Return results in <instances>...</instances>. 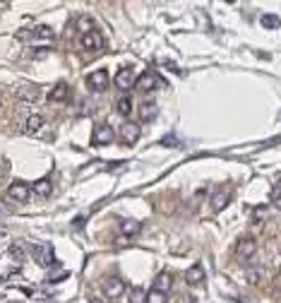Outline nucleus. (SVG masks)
Segmentation results:
<instances>
[{"instance_id":"19","label":"nucleus","mask_w":281,"mask_h":303,"mask_svg":"<svg viewBox=\"0 0 281 303\" xmlns=\"http://www.w3.org/2000/svg\"><path fill=\"white\" fill-rule=\"evenodd\" d=\"M29 37L34 39V41H37V39H46V41H51V39H53V29H51V27H37V29H31V34H29Z\"/></svg>"},{"instance_id":"13","label":"nucleus","mask_w":281,"mask_h":303,"mask_svg":"<svg viewBox=\"0 0 281 303\" xmlns=\"http://www.w3.org/2000/svg\"><path fill=\"white\" fill-rule=\"evenodd\" d=\"M139 231H142V226H139L137 221H132V219L120 221V233H123L125 239H132V236H137Z\"/></svg>"},{"instance_id":"8","label":"nucleus","mask_w":281,"mask_h":303,"mask_svg":"<svg viewBox=\"0 0 281 303\" xmlns=\"http://www.w3.org/2000/svg\"><path fill=\"white\" fill-rule=\"evenodd\" d=\"M101 46H103V39H101L99 31L91 29L89 34H82V48L84 51H101Z\"/></svg>"},{"instance_id":"14","label":"nucleus","mask_w":281,"mask_h":303,"mask_svg":"<svg viewBox=\"0 0 281 303\" xmlns=\"http://www.w3.org/2000/svg\"><path fill=\"white\" fill-rule=\"evenodd\" d=\"M156 116H159L156 104H142V106H139V120H142V123H149V120H154Z\"/></svg>"},{"instance_id":"9","label":"nucleus","mask_w":281,"mask_h":303,"mask_svg":"<svg viewBox=\"0 0 281 303\" xmlns=\"http://www.w3.org/2000/svg\"><path fill=\"white\" fill-rule=\"evenodd\" d=\"M204 277H207V272H204V267H202L200 262H195L192 267H188V272H185V279H188V284H192V286L202 284Z\"/></svg>"},{"instance_id":"29","label":"nucleus","mask_w":281,"mask_h":303,"mask_svg":"<svg viewBox=\"0 0 281 303\" xmlns=\"http://www.w3.org/2000/svg\"><path fill=\"white\" fill-rule=\"evenodd\" d=\"M89 303H101V301H99V298H91V301H89Z\"/></svg>"},{"instance_id":"18","label":"nucleus","mask_w":281,"mask_h":303,"mask_svg":"<svg viewBox=\"0 0 281 303\" xmlns=\"http://www.w3.org/2000/svg\"><path fill=\"white\" fill-rule=\"evenodd\" d=\"M67 94H70V92H67V84L58 82L53 87V92H51V101H65V99H67Z\"/></svg>"},{"instance_id":"28","label":"nucleus","mask_w":281,"mask_h":303,"mask_svg":"<svg viewBox=\"0 0 281 303\" xmlns=\"http://www.w3.org/2000/svg\"><path fill=\"white\" fill-rule=\"evenodd\" d=\"M267 214V207H257V212H255V219H260V217H264Z\"/></svg>"},{"instance_id":"4","label":"nucleus","mask_w":281,"mask_h":303,"mask_svg":"<svg viewBox=\"0 0 281 303\" xmlns=\"http://www.w3.org/2000/svg\"><path fill=\"white\" fill-rule=\"evenodd\" d=\"M257 253V241L255 239H240L238 241V246H236V255H238V260H250V257Z\"/></svg>"},{"instance_id":"24","label":"nucleus","mask_w":281,"mask_h":303,"mask_svg":"<svg viewBox=\"0 0 281 303\" xmlns=\"http://www.w3.org/2000/svg\"><path fill=\"white\" fill-rule=\"evenodd\" d=\"M145 301L147 303H166V294H161V291H149Z\"/></svg>"},{"instance_id":"3","label":"nucleus","mask_w":281,"mask_h":303,"mask_svg":"<svg viewBox=\"0 0 281 303\" xmlns=\"http://www.w3.org/2000/svg\"><path fill=\"white\" fill-rule=\"evenodd\" d=\"M125 291V282L120 279V277H109L106 282H103V294L109 296V298H120Z\"/></svg>"},{"instance_id":"7","label":"nucleus","mask_w":281,"mask_h":303,"mask_svg":"<svg viewBox=\"0 0 281 303\" xmlns=\"http://www.w3.org/2000/svg\"><path fill=\"white\" fill-rule=\"evenodd\" d=\"M120 142L123 145H132L139 140V125L137 123H125V125H120Z\"/></svg>"},{"instance_id":"25","label":"nucleus","mask_w":281,"mask_h":303,"mask_svg":"<svg viewBox=\"0 0 281 303\" xmlns=\"http://www.w3.org/2000/svg\"><path fill=\"white\" fill-rule=\"evenodd\" d=\"M10 255L15 257L17 262H22V260H24V250H22V246H19V243H15V246H10Z\"/></svg>"},{"instance_id":"2","label":"nucleus","mask_w":281,"mask_h":303,"mask_svg":"<svg viewBox=\"0 0 281 303\" xmlns=\"http://www.w3.org/2000/svg\"><path fill=\"white\" fill-rule=\"evenodd\" d=\"M113 138H116V135H113L111 125H96L94 132H91V145H96V147H101V145H111Z\"/></svg>"},{"instance_id":"17","label":"nucleus","mask_w":281,"mask_h":303,"mask_svg":"<svg viewBox=\"0 0 281 303\" xmlns=\"http://www.w3.org/2000/svg\"><path fill=\"white\" fill-rule=\"evenodd\" d=\"M34 193L41 195V197H48V195L53 193V185H51V181H48V178H41V181H37V183H34Z\"/></svg>"},{"instance_id":"11","label":"nucleus","mask_w":281,"mask_h":303,"mask_svg":"<svg viewBox=\"0 0 281 303\" xmlns=\"http://www.w3.org/2000/svg\"><path fill=\"white\" fill-rule=\"evenodd\" d=\"M171 284H173V277L168 275V272H161V275H156L154 284H152V291H161V294H166V291H171Z\"/></svg>"},{"instance_id":"10","label":"nucleus","mask_w":281,"mask_h":303,"mask_svg":"<svg viewBox=\"0 0 281 303\" xmlns=\"http://www.w3.org/2000/svg\"><path fill=\"white\" fill-rule=\"evenodd\" d=\"M8 197H10V200H17V202H27L29 200V185L12 183L8 188Z\"/></svg>"},{"instance_id":"16","label":"nucleus","mask_w":281,"mask_h":303,"mask_svg":"<svg viewBox=\"0 0 281 303\" xmlns=\"http://www.w3.org/2000/svg\"><path fill=\"white\" fill-rule=\"evenodd\" d=\"M228 197H231V195H228V190H219V193L212 197V210H214V212H221L224 207H226Z\"/></svg>"},{"instance_id":"27","label":"nucleus","mask_w":281,"mask_h":303,"mask_svg":"<svg viewBox=\"0 0 281 303\" xmlns=\"http://www.w3.org/2000/svg\"><path fill=\"white\" fill-rule=\"evenodd\" d=\"M272 202H274V205H276V207H279V210H281V188H276V190H274V197H272Z\"/></svg>"},{"instance_id":"21","label":"nucleus","mask_w":281,"mask_h":303,"mask_svg":"<svg viewBox=\"0 0 281 303\" xmlns=\"http://www.w3.org/2000/svg\"><path fill=\"white\" fill-rule=\"evenodd\" d=\"M260 22H262L264 29H279L281 27V19L276 17V15H262V19H260Z\"/></svg>"},{"instance_id":"12","label":"nucleus","mask_w":281,"mask_h":303,"mask_svg":"<svg viewBox=\"0 0 281 303\" xmlns=\"http://www.w3.org/2000/svg\"><path fill=\"white\" fill-rule=\"evenodd\" d=\"M41 128H44V116H39V113L29 116L27 123H24V132H27V135H34V132H39Z\"/></svg>"},{"instance_id":"20","label":"nucleus","mask_w":281,"mask_h":303,"mask_svg":"<svg viewBox=\"0 0 281 303\" xmlns=\"http://www.w3.org/2000/svg\"><path fill=\"white\" fill-rule=\"evenodd\" d=\"M116 109H118L120 116H130V113H132V99H130V96H123V99H118Z\"/></svg>"},{"instance_id":"23","label":"nucleus","mask_w":281,"mask_h":303,"mask_svg":"<svg viewBox=\"0 0 281 303\" xmlns=\"http://www.w3.org/2000/svg\"><path fill=\"white\" fill-rule=\"evenodd\" d=\"M19 96L27 99V101H37L39 99V89L37 87H22V89H19Z\"/></svg>"},{"instance_id":"22","label":"nucleus","mask_w":281,"mask_h":303,"mask_svg":"<svg viewBox=\"0 0 281 303\" xmlns=\"http://www.w3.org/2000/svg\"><path fill=\"white\" fill-rule=\"evenodd\" d=\"M75 24H77V29H80L82 34H89V31H91V27H94V19H91V17H87V15H84V17H80V19H77V22H75Z\"/></svg>"},{"instance_id":"1","label":"nucleus","mask_w":281,"mask_h":303,"mask_svg":"<svg viewBox=\"0 0 281 303\" xmlns=\"http://www.w3.org/2000/svg\"><path fill=\"white\" fill-rule=\"evenodd\" d=\"M31 255L37 257V262L41 267H51L55 265V260H53V248L48 246V243H34L31 246Z\"/></svg>"},{"instance_id":"5","label":"nucleus","mask_w":281,"mask_h":303,"mask_svg":"<svg viewBox=\"0 0 281 303\" xmlns=\"http://www.w3.org/2000/svg\"><path fill=\"white\" fill-rule=\"evenodd\" d=\"M106 84H109V73H106V70H94V73L87 77V87H89L91 92H103Z\"/></svg>"},{"instance_id":"6","label":"nucleus","mask_w":281,"mask_h":303,"mask_svg":"<svg viewBox=\"0 0 281 303\" xmlns=\"http://www.w3.org/2000/svg\"><path fill=\"white\" fill-rule=\"evenodd\" d=\"M113 82H116L118 89H130V87H135L137 77H135V73H132L130 68H123V70H118V75L113 77Z\"/></svg>"},{"instance_id":"26","label":"nucleus","mask_w":281,"mask_h":303,"mask_svg":"<svg viewBox=\"0 0 281 303\" xmlns=\"http://www.w3.org/2000/svg\"><path fill=\"white\" fill-rule=\"evenodd\" d=\"M260 277H262V272H260V270H248V272H245L248 284H257V282H260Z\"/></svg>"},{"instance_id":"15","label":"nucleus","mask_w":281,"mask_h":303,"mask_svg":"<svg viewBox=\"0 0 281 303\" xmlns=\"http://www.w3.org/2000/svg\"><path fill=\"white\" fill-rule=\"evenodd\" d=\"M154 75L152 73H145V75H139L137 77V82H135V89H139V92H149L152 87H154Z\"/></svg>"}]
</instances>
